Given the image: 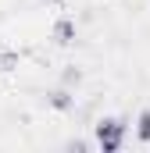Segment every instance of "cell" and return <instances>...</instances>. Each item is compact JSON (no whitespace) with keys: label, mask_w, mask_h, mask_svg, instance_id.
Instances as JSON below:
<instances>
[{"label":"cell","mask_w":150,"mask_h":153,"mask_svg":"<svg viewBox=\"0 0 150 153\" xmlns=\"http://www.w3.org/2000/svg\"><path fill=\"white\" fill-rule=\"evenodd\" d=\"M93 132H97V146L104 153H118L125 146V135H129V125L122 121V117H100L97 125H93Z\"/></svg>","instance_id":"1"},{"label":"cell","mask_w":150,"mask_h":153,"mask_svg":"<svg viewBox=\"0 0 150 153\" xmlns=\"http://www.w3.org/2000/svg\"><path fill=\"white\" fill-rule=\"evenodd\" d=\"M50 36H54V43H57V46H72L75 39H79V25H75V18H68V14H61V18L54 22Z\"/></svg>","instance_id":"2"},{"label":"cell","mask_w":150,"mask_h":153,"mask_svg":"<svg viewBox=\"0 0 150 153\" xmlns=\"http://www.w3.org/2000/svg\"><path fill=\"white\" fill-rule=\"evenodd\" d=\"M46 103L54 107V111H61V114H68V111H75V96L68 85H61V89H54L50 96H46Z\"/></svg>","instance_id":"3"},{"label":"cell","mask_w":150,"mask_h":153,"mask_svg":"<svg viewBox=\"0 0 150 153\" xmlns=\"http://www.w3.org/2000/svg\"><path fill=\"white\" fill-rule=\"evenodd\" d=\"M136 135H140V143L150 146V107H143L140 117H136Z\"/></svg>","instance_id":"4"},{"label":"cell","mask_w":150,"mask_h":153,"mask_svg":"<svg viewBox=\"0 0 150 153\" xmlns=\"http://www.w3.org/2000/svg\"><path fill=\"white\" fill-rule=\"evenodd\" d=\"M61 82H64V85L72 89V85H79V82H82V71H79V68H68V71L61 75Z\"/></svg>","instance_id":"5"}]
</instances>
